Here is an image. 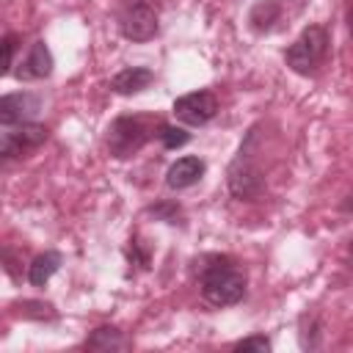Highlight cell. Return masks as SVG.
I'll return each mask as SVG.
<instances>
[{"label":"cell","instance_id":"obj_15","mask_svg":"<svg viewBox=\"0 0 353 353\" xmlns=\"http://www.w3.org/2000/svg\"><path fill=\"white\" fill-rule=\"evenodd\" d=\"M157 138L163 141L165 149H176V146H185L190 141V135L182 130V127H174V124H160L157 127Z\"/></svg>","mask_w":353,"mask_h":353},{"label":"cell","instance_id":"obj_14","mask_svg":"<svg viewBox=\"0 0 353 353\" xmlns=\"http://www.w3.org/2000/svg\"><path fill=\"white\" fill-rule=\"evenodd\" d=\"M276 19H279V3H273V0L259 3V6H254V11H251V22H254V28H259V30H268Z\"/></svg>","mask_w":353,"mask_h":353},{"label":"cell","instance_id":"obj_1","mask_svg":"<svg viewBox=\"0 0 353 353\" xmlns=\"http://www.w3.org/2000/svg\"><path fill=\"white\" fill-rule=\"evenodd\" d=\"M201 295L212 306H232L245 295V276L229 259L201 268Z\"/></svg>","mask_w":353,"mask_h":353},{"label":"cell","instance_id":"obj_3","mask_svg":"<svg viewBox=\"0 0 353 353\" xmlns=\"http://www.w3.org/2000/svg\"><path fill=\"white\" fill-rule=\"evenodd\" d=\"M47 141V127L33 124V121H22V124H8L0 135V154L3 157H19L36 146H41Z\"/></svg>","mask_w":353,"mask_h":353},{"label":"cell","instance_id":"obj_17","mask_svg":"<svg viewBox=\"0 0 353 353\" xmlns=\"http://www.w3.org/2000/svg\"><path fill=\"white\" fill-rule=\"evenodd\" d=\"M3 50H6V58H3V74H8L11 66H14V55H17V36H14V33H8V36L3 39Z\"/></svg>","mask_w":353,"mask_h":353},{"label":"cell","instance_id":"obj_11","mask_svg":"<svg viewBox=\"0 0 353 353\" xmlns=\"http://www.w3.org/2000/svg\"><path fill=\"white\" fill-rule=\"evenodd\" d=\"M152 80H154L152 69H146V66H130V69H121V72L110 80V88H113L116 94H138V91H143Z\"/></svg>","mask_w":353,"mask_h":353},{"label":"cell","instance_id":"obj_13","mask_svg":"<svg viewBox=\"0 0 353 353\" xmlns=\"http://www.w3.org/2000/svg\"><path fill=\"white\" fill-rule=\"evenodd\" d=\"M124 345H127V339L121 336V331L108 328V325L97 328V331L91 334V339L85 342V347H91V350H121Z\"/></svg>","mask_w":353,"mask_h":353},{"label":"cell","instance_id":"obj_5","mask_svg":"<svg viewBox=\"0 0 353 353\" xmlns=\"http://www.w3.org/2000/svg\"><path fill=\"white\" fill-rule=\"evenodd\" d=\"M215 110H218V99L210 91H190L174 102V116L190 127L207 124L215 116Z\"/></svg>","mask_w":353,"mask_h":353},{"label":"cell","instance_id":"obj_10","mask_svg":"<svg viewBox=\"0 0 353 353\" xmlns=\"http://www.w3.org/2000/svg\"><path fill=\"white\" fill-rule=\"evenodd\" d=\"M201 174H204V160H199V157L190 154V157H179V160L168 168L165 182H168V188L182 190V188L196 185V182L201 179Z\"/></svg>","mask_w":353,"mask_h":353},{"label":"cell","instance_id":"obj_4","mask_svg":"<svg viewBox=\"0 0 353 353\" xmlns=\"http://www.w3.org/2000/svg\"><path fill=\"white\" fill-rule=\"evenodd\" d=\"M143 141H146V127L141 119L121 116L108 130V149L116 157H130L132 152H138L143 146Z\"/></svg>","mask_w":353,"mask_h":353},{"label":"cell","instance_id":"obj_2","mask_svg":"<svg viewBox=\"0 0 353 353\" xmlns=\"http://www.w3.org/2000/svg\"><path fill=\"white\" fill-rule=\"evenodd\" d=\"M328 50V36L320 25H309L287 50V66L298 74H309L320 66Z\"/></svg>","mask_w":353,"mask_h":353},{"label":"cell","instance_id":"obj_7","mask_svg":"<svg viewBox=\"0 0 353 353\" xmlns=\"http://www.w3.org/2000/svg\"><path fill=\"white\" fill-rule=\"evenodd\" d=\"M229 188H232V193L237 199H256L262 193V176L251 163H245L240 157L229 168Z\"/></svg>","mask_w":353,"mask_h":353},{"label":"cell","instance_id":"obj_9","mask_svg":"<svg viewBox=\"0 0 353 353\" xmlns=\"http://www.w3.org/2000/svg\"><path fill=\"white\" fill-rule=\"evenodd\" d=\"M50 72H52V55H50V50H47L44 41H36V44L30 47L28 58L19 63L17 77H19V80H41V77H47Z\"/></svg>","mask_w":353,"mask_h":353},{"label":"cell","instance_id":"obj_8","mask_svg":"<svg viewBox=\"0 0 353 353\" xmlns=\"http://www.w3.org/2000/svg\"><path fill=\"white\" fill-rule=\"evenodd\" d=\"M39 113V99L33 94H8L0 99V124H22Z\"/></svg>","mask_w":353,"mask_h":353},{"label":"cell","instance_id":"obj_12","mask_svg":"<svg viewBox=\"0 0 353 353\" xmlns=\"http://www.w3.org/2000/svg\"><path fill=\"white\" fill-rule=\"evenodd\" d=\"M58 268H61V254H58V251H44V254H39V256L30 262L28 279H30L33 287H44V284L52 279V273H55Z\"/></svg>","mask_w":353,"mask_h":353},{"label":"cell","instance_id":"obj_18","mask_svg":"<svg viewBox=\"0 0 353 353\" xmlns=\"http://www.w3.org/2000/svg\"><path fill=\"white\" fill-rule=\"evenodd\" d=\"M347 25H350V33H353V8H350V17H347Z\"/></svg>","mask_w":353,"mask_h":353},{"label":"cell","instance_id":"obj_6","mask_svg":"<svg viewBox=\"0 0 353 353\" xmlns=\"http://www.w3.org/2000/svg\"><path fill=\"white\" fill-rule=\"evenodd\" d=\"M121 33L130 41H149L157 33V14L146 3H135L121 17Z\"/></svg>","mask_w":353,"mask_h":353},{"label":"cell","instance_id":"obj_16","mask_svg":"<svg viewBox=\"0 0 353 353\" xmlns=\"http://www.w3.org/2000/svg\"><path fill=\"white\" fill-rule=\"evenodd\" d=\"M234 350H237V353H268V350H270V339L254 334V336L240 339V342L234 345Z\"/></svg>","mask_w":353,"mask_h":353},{"label":"cell","instance_id":"obj_19","mask_svg":"<svg viewBox=\"0 0 353 353\" xmlns=\"http://www.w3.org/2000/svg\"><path fill=\"white\" fill-rule=\"evenodd\" d=\"M347 210H353V196H350V201H347Z\"/></svg>","mask_w":353,"mask_h":353}]
</instances>
